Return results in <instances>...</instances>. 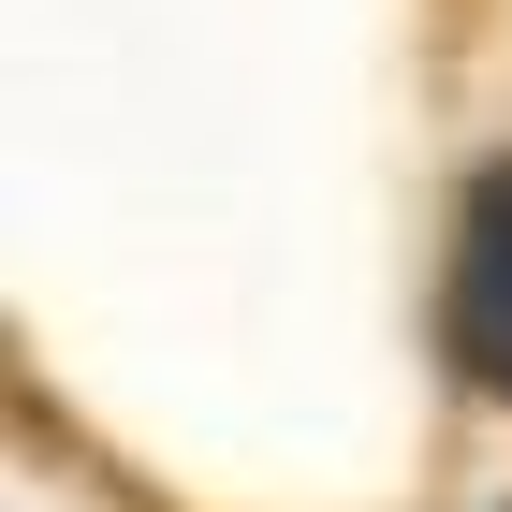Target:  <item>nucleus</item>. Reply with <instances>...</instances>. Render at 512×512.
<instances>
[{
    "label": "nucleus",
    "instance_id": "obj_1",
    "mask_svg": "<svg viewBox=\"0 0 512 512\" xmlns=\"http://www.w3.org/2000/svg\"><path fill=\"white\" fill-rule=\"evenodd\" d=\"M439 352L454 381L512 410V161H483L454 205V278H439Z\"/></svg>",
    "mask_w": 512,
    "mask_h": 512
}]
</instances>
